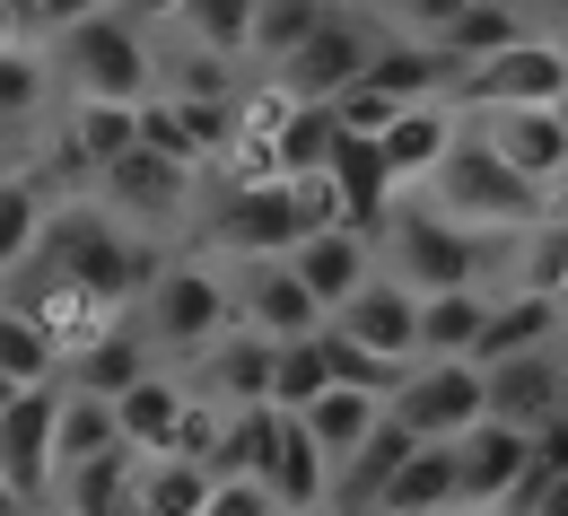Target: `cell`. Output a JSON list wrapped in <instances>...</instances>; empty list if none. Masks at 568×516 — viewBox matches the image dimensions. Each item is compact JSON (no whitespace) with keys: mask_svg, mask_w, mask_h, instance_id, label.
Masks as SVG:
<instances>
[{"mask_svg":"<svg viewBox=\"0 0 568 516\" xmlns=\"http://www.w3.org/2000/svg\"><path fill=\"white\" fill-rule=\"evenodd\" d=\"M123 324L149 342V360H193L219 324H236L227 297V254H158L141 297L123 306Z\"/></svg>","mask_w":568,"mask_h":516,"instance_id":"1","label":"cell"},{"mask_svg":"<svg viewBox=\"0 0 568 516\" xmlns=\"http://www.w3.org/2000/svg\"><path fill=\"white\" fill-rule=\"evenodd\" d=\"M376 263L403 281V290H464V281H490L498 272V227H464V220H446L437 202H403L394 193V211L376 220Z\"/></svg>","mask_w":568,"mask_h":516,"instance_id":"2","label":"cell"},{"mask_svg":"<svg viewBox=\"0 0 568 516\" xmlns=\"http://www.w3.org/2000/svg\"><path fill=\"white\" fill-rule=\"evenodd\" d=\"M420 193L446 211V220H464V227H525L534 211H551V193L534 184V175H516L507 158H498L473 123H455V141L437 149V166L420 175Z\"/></svg>","mask_w":568,"mask_h":516,"instance_id":"3","label":"cell"},{"mask_svg":"<svg viewBox=\"0 0 568 516\" xmlns=\"http://www.w3.org/2000/svg\"><path fill=\"white\" fill-rule=\"evenodd\" d=\"M53 79H71V97H123V105H141L158 88V53H149V36L114 0H97V9H79V18L53 27Z\"/></svg>","mask_w":568,"mask_h":516,"instance_id":"4","label":"cell"},{"mask_svg":"<svg viewBox=\"0 0 568 516\" xmlns=\"http://www.w3.org/2000/svg\"><path fill=\"white\" fill-rule=\"evenodd\" d=\"M376 36H385V18L376 9H351V0H324V18L288 44L272 79H281L288 97H333V88H351L367 71V53H376Z\"/></svg>","mask_w":568,"mask_h":516,"instance_id":"5","label":"cell"},{"mask_svg":"<svg viewBox=\"0 0 568 516\" xmlns=\"http://www.w3.org/2000/svg\"><path fill=\"white\" fill-rule=\"evenodd\" d=\"M202 236L211 254H288L306 227H297V202H288V175H227L211 202H202Z\"/></svg>","mask_w":568,"mask_h":516,"instance_id":"6","label":"cell"},{"mask_svg":"<svg viewBox=\"0 0 568 516\" xmlns=\"http://www.w3.org/2000/svg\"><path fill=\"white\" fill-rule=\"evenodd\" d=\"M114 211L132 227H149V236H166L175 220H193L202 211V166H184V158H158V149H123V158H105L97 175H88Z\"/></svg>","mask_w":568,"mask_h":516,"instance_id":"7","label":"cell"},{"mask_svg":"<svg viewBox=\"0 0 568 516\" xmlns=\"http://www.w3.org/2000/svg\"><path fill=\"white\" fill-rule=\"evenodd\" d=\"M455 114H464L516 175H534L551 202L568 193V97H534V105H455Z\"/></svg>","mask_w":568,"mask_h":516,"instance_id":"8","label":"cell"},{"mask_svg":"<svg viewBox=\"0 0 568 516\" xmlns=\"http://www.w3.org/2000/svg\"><path fill=\"white\" fill-rule=\"evenodd\" d=\"M446 97L455 105H534V97H568V36H516V44H498L481 62H455L446 79Z\"/></svg>","mask_w":568,"mask_h":516,"instance_id":"9","label":"cell"},{"mask_svg":"<svg viewBox=\"0 0 568 516\" xmlns=\"http://www.w3.org/2000/svg\"><path fill=\"white\" fill-rule=\"evenodd\" d=\"M53 403H62V376H27L0 403V482L18 490V508H44L53 490Z\"/></svg>","mask_w":568,"mask_h":516,"instance_id":"10","label":"cell"},{"mask_svg":"<svg viewBox=\"0 0 568 516\" xmlns=\"http://www.w3.org/2000/svg\"><path fill=\"white\" fill-rule=\"evenodd\" d=\"M227 297H236V324H254V333H272V342L324 324V297L297 281L288 254H236V263H227Z\"/></svg>","mask_w":568,"mask_h":516,"instance_id":"11","label":"cell"},{"mask_svg":"<svg viewBox=\"0 0 568 516\" xmlns=\"http://www.w3.org/2000/svg\"><path fill=\"white\" fill-rule=\"evenodd\" d=\"M412 438H455L464 421H481V360H420L412 351V376L394 385L385 403Z\"/></svg>","mask_w":568,"mask_h":516,"instance_id":"12","label":"cell"},{"mask_svg":"<svg viewBox=\"0 0 568 516\" xmlns=\"http://www.w3.org/2000/svg\"><path fill=\"white\" fill-rule=\"evenodd\" d=\"M525 446L534 429H516V421H464L455 429V508H507V490H516V473H525Z\"/></svg>","mask_w":568,"mask_h":516,"instance_id":"13","label":"cell"},{"mask_svg":"<svg viewBox=\"0 0 568 516\" xmlns=\"http://www.w3.org/2000/svg\"><path fill=\"white\" fill-rule=\"evenodd\" d=\"M324 324H333V333H351V342H367V351H403V360H412L420 290H403V281L376 263V272H367L351 297H333V306H324Z\"/></svg>","mask_w":568,"mask_h":516,"instance_id":"14","label":"cell"},{"mask_svg":"<svg viewBox=\"0 0 568 516\" xmlns=\"http://www.w3.org/2000/svg\"><path fill=\"white\" fill-rule=\"evenodd\" d=\"M184 385L211 394V403H263V394H272V333L219 324L211 342L193 351V376H184Z\"/></svg>","mask_w":568,"mask_h":516,"instance_id":"15","label":"cell"},{"mask_svg":"<svg viewBox=\"0 0 568 516\" xmlns=\"http://www.w3.org/2000/svg\"><path fill=\"white\" fill-rule=\"evenodd\" d=\"M481 412L516 421V429L551 421V412H560V342H542V351H507V360H481Z\"/></svg>","mask_w":568,"mask_h":516,"instance_id":"16","label":"cell"},{"mask_svg":"<svg viewBox=\"0 0 568 516\" xmlns=\"http://www.w3.org/2000/svg\"><path fill=\"white\" fill-rule=\"evenodd\" d=\"M141 132V105H123V97H71L62 114H53V158H71L79 175H97L105 158H123Z\"/></svg>","mask_w":568,"mask_h":516,"instance_id":"17","label":"cell"},{"mask_svg":"<svg viewBox=\"0 0 568 516\" xmlns=\"http://www.w3.org/2000/svg\"><path fill=\"white\" fill-rule=\"evenodd\" d=\"M324 175L342 184V220L358 227V236H376V220L394 211V166H385V149H376V132H342V141L324 149Z\"/></svg>","mask_w":568,"mask_h":516,"instance_id":"18","label":"cell"},{"mask_svg":"<svg viewBox=\"0 0 568 516\" xmlns=\"http://www.w3.org/2000/svg\"><path fill=\"white\" fill-rule=\"evenodd\" d=\"M44 123H53V53L27 44V36H9L0 44V141L18 149L27 132H44Z\"/></svg>","mask_w":568,"mask_h":516,"instance_id":"19","label":"cell"},{"mask_svg":"<svg viewBox=\"0 0 568 516\" xmlns=\"http://www.w3.org/2000/svg\"><path fill=\"white\" fill-rule=\"evenodd\" d=\"M455 123H464V114H455V97H412V105H394V123L376 132V149H385V166H394V184H403V193L437 166V149L455 141Z\"/></svg>","mask_w":568,"mask_h":516,"instance_id":"20","label":"cell"},{"mask_svg":"<svg viewBox=\"0 0 568 516\" xmlns=\"http://www.w3.org/2000/svg\"><path fill=\"white\" fill-rule=\"evenodd\" d=\"M132 508L202 516L211 508V464L184 455V446H141V455H132Z\"/></svg>","mask_w":568,"mask_h":516,"instance_id":"21","label":"cell"},{"mask_svg":"<svg viewBox=\"0 0 568 516\" xmlns=\"http://www.w3.org/2000/svg\"><path fill=\"white\" fill-rule=\"evenodd\" d=\"M367 88H385L394 105H412V97H446V79H455V62L437 53V36H376V53H367Z\"/></svg>","mask_w":568,"mask_h":516,"instance_id":"22","label":"cell"},{"mask_svg":"<svg viewBox=\"0 0 568 516\" xmlns=\"http://www.w3.org/2000/svg\"><path fill=\"white\" fill-rule=\"evenodd\" d=\"M288 263H297V281H306V290L333 306V297H351L358 281L376 272V245H367L358 227H306V236L288 245Z\"/></svg>","mask_w":568,"mask_h":516,"instance_id":"23","label":"cell"},{"mask_svg":"<svg viewBox=\"0 0 568 516\" xmlns=\"http://www.w3.org/2000/svg\"><path fill=\"white\" fill-rule=\"evenodd\" d=\"M132 455L141 446H97V455H71V464H53V490H44V508H132Z\"/></svg>","mask_w":568,"mask_h":516,"instance_id":"24","label":"cell"},{"mask_svg":"<svg viewBox=\"0 0 568 516\" xmlns=\"http://www.w3.org/2000/svg\"><path fill=\"white\" fill-rule=\"evenodd\" d=\"M184 394H193V385H184V368H158V360H149V368L114 394L123 438H132V446H166V438H175V421H184Z\"/></svg>","mask_w":568,"mask_h":516,"instance_id":"25","label":"cell"},{"mask_svg":"<svg viewBox=\"0 0 568 516\" xmlns=\"http://www.w3.org/2000/svg\"><path fill=\"white\" fill-rule=\"evenodd\" d=\"M412 455V429L394 421V412H376V429L351 446V455H333V499L342 508H376V490H385V473Z\"/></svg>","mask_w":568,"mask_h":516,"instance_id":"26","label":"cell"},{"mask_svg":"<svg viewBox=\"0 0 568 516\" xmlns=\"http://www.w3.org/2000/svg\"><path fill=\"white\" fill-rule=\"evenodd\" d=\"M481 281L464 290H420V324H412V351L420 360H473V333H481Z\"/></svg>","mask_w":568,"mask_h":516,"instance_id":"27","label":"cell"},{"mask_svg":"<svg viewBox=\"0 0 568 516\" xmlns=\"http://www.w3.org/2000/svg\"><path fill=\"white\" fill-rule=\"evenodd\" d=\"M376 508H455V438H412V455L385 473V490H376Z\"/></svg>","mask_w":568,"mask_h":516,"instance_id":"28","label":"cell"},{"mask_svg":"<svg viewBox=\"0 0 568 516\" xmlns=\"http://www.w3.org/2000/svg\"><path fill=\"white\" fill-rule=\"evenodd\" d=\"M376 412H385V394H367V385H342V376H333V385H315V394L297 403V421L324 438V455H351V446L376 429Z\"/></svg>","mask_w":568,"mask_h":516,"instance_id":"29","label":"cell"},{"mask_svg":"<svg viewBox=\"0 0 568 516\" xmlns=\"http://www.w3.org/2000/svg\"><path fill=\"white\" fill-rule=\"evenodd\" d=\"M534 18L516 9V0H464L446 27H437V53L446 62H481V53H498V44H516Z\"/></svg>","mask_w":568,"mask_h":516,"instance_id":"30","label":"cell"},{"mask_svg":"<svg viewBox=\"0 0 568 516\" xmlns=\"http://www.w3.org/2000/svg\"><path fill=\"white\" fill-rule=\"evenodd\" d=\"M97 446H123V421H114V394H88V385H62V403H53V464H71V455H97Z\"/></svg>","mask_w":568,"mask_h":516,"instance_id":"31","label":"cell"},{"mask_svg":"<svg viewBox=\"0 0 568 516\" xmlns=\"http://www.w3.org/2000/svg\"><path fill=\"white\" fill-rule=\"evenodd\" d=\"M44 202H53V193H44V175H36V166H9V175H0V281L36 254Z\"/></svg>","mask_w":568,"mask_h":516,"instance_id":"32","label":"cell"},{"mask_svg":"<svg viewBox=\"0 0 568 516\" xmlns=\"http://www.w3.org/2000/svg\"><path fill=\"white\" fill-rule=\"evenodd\" d=\"M53 360H62V342L44 333V315L27 306L18 290H0V376H53Z\"/></svg>","mask_w":568,"mask_h":516,"instance_id":"33","label":"cell"},{"mask_svg":"<svg viewBox=\"0 0 568 516\" xmlns=\"http://www.w3.org/2000/svg\"><path fill=\"white\" fill-rule=\"evenodd\" d=\"M166 18H175V27L193 36V44H211V53H227V62H236V53L254 44V0H175Z\"/></svg>","mask_w":568,"mask_h":516,"instance_id":"34","label":"cell"},{"mask_svg":"<svg viewBox=\"0 0 568 516\" xmlns=\"http://www.w3.org/2000/svg\"><path fill=\"white\" fill-rule=\"evenodd\" d=\"M324 360H333V376H342V385H367V394H385V403H394V385L412 376V360H403V351H367V342L333 333V324H324Z\"/></svg>","mask_w":568,"mask_h":516,"instance_id":"35","label":"cell"},{"mask_svg":"<svg viewBox=\"0 0 568 516\" xmlns=\"http://www.w3.org/2000/svg\"><path fill=\"white\" fill-rule=\"evenodd\" d=\"M315 18H324V0H254V44H245V53L281 62V53L306 36V27H315Z\"/></svg>","mask_w":568,"mask_h":516,"instance_id":"36","label":"cell"},{"mask_svg":"<svg viewBox=\"0 0 568 516\" xmlns=\"http://www.w3.org/2000/svg\"><path fill=\"white\" fill-rule=\"evenodd\" d=\"M263 508H281L263 473H211V508L202 516H263Z\"/></svg>","mask_w":568,"mask_h":516,"instance_id":"37","label":"cell"},{"mask_svg":"<svg viewBox=\"0 0 568 516\" xmlns=\"http://www.w3.org/2000/svg\"><path fill=\"white\" fill-rule=\"evenodd\" d=\"M464 0H394V18H403V36H437L446 18H455Z\"/></svg>","mask_w":568,"mask_h":516,"instance_id":"38","label":"cell"},{"mask_svg":"<svg viewBox=\"0 0 568 516\" xmlns=\"http://www.w3.org/2000/svg\"><path fill=\"white\" fill-rule=\"evenodd\" d=\"M79 9H97V0H18V18H27V27H44V36H53L62 18H79Z\"/></svg>","mask_w":568,"mask_h":516,"instance_id":"39","label":"cell"},{"mask_svg":"<svg viewBox=\"0 0 568 516\" xmlns=\"http://www.w3.org/2000/svg\"><path fill=\"white\" fill-rule=\"evenodd\" d=\"M9 36H27V18H18V0H0V44H9Z\"/></svg>","mask_w":568,"mask_h":516,"instance_id":"40","label":"cell"},{"mask_svg":"<svg viewBox=\"0 0 568 516\" xmlns=\"http://www.w3.org/2000/svg\"><path fill=\"white\" fill-rule=\"evenodd\" d=\"M560 412H568V351H560Z\"/></svg>","mask_w":568,"mask_h":516,"instance_id":"41","label":"cell"},{"mask_svg":"<svg viewBox=\"0 0 568 516\" xmlns=\"http://www.w3.org/2000/svg\"><path fill=\"white\" fill-rule=\"evenodd\" d=\"M560 351H568V297H560Z\"/></svg>","mask_w":568,"mask_h":516,"instance_id":"42","label":"cell"},{"mask_svg":"<svg viewBox=\"0 0 568 516\" xmlns=\"http://www.w3.org/2000/svg\"><path fill=\"white\" fill-rule=\"evenodd\" d=\"M0 508H18V490H9V482H0Z\"/></svg>","mask_w":568,"mask_h":516,"instance_id":"43","label":"cell"},{"mask_svg":"<svg viewBox=\"0 0 568 516\" xmlns=\"http://www.w3.org/2000/svg\"><path fill=\"white\" fill-rule=\"evenodd\" d=\"M9 166H18V158H9V141H0V175H9Z\"/></svg>","mask_w":568,"mask_h":516,"instance_id":"44","label":"cell"},{"mask_svg":"<svg viewBox=\"0 0 568 516\" xmlns=\"http://www.w3.org/2000/svg\"><path fill=\"white\" fill-rule=\"evenodd\" d=\"M551 18H560V27H568V0H551Z\"/></svg>","mask_w":568,"mask_h":516,"instance_id":"45","label":"cell"}]
</instances>
